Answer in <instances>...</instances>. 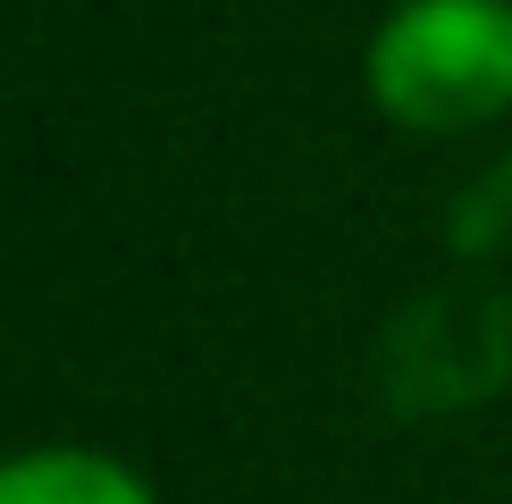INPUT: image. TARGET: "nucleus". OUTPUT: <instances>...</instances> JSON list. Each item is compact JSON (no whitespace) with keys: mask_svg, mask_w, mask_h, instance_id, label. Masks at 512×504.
I'll return each mask as SVG.
<instances>
[{"mask_svg":"<svg viewBox=\"0 0 512 504\" xmlns=\"http://www.w3.org/2000/svg\"><path fill=\"white\" fill-rule=\"evenodd\" d=\"M361 93L403 135L512 118V0H395L361 42Z\"/></svg>","mask_w":512,"mask_h":504,"instance_id":"nucleus-1","label":"nucleus"},{"mask_svg":"<svg viewBox=\"0 0 512 504\" xmlns=\"http://www.w3.org/2000/svg\"><path fill=\"white\" fill-rule=\"evenodd\" d=\"M0 504H160V488L110 446L42 437V446L0 454Z\"/></svg>","mask_w":512,"mask_h":504,"instance_id":"nucleus-2","label":"nucleus"}]
</instances>
